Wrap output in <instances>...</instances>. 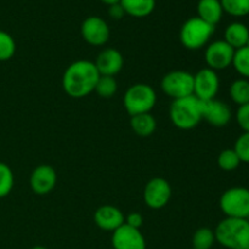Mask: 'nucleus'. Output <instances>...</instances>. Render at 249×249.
<instances>
[{
  "instance_id": "obj_1",
  "label": "nucleus",
  "mask_w": 249,
  "mask_h": 249,
  "mask_svg": "<svg viewBox=\"0 0 249 249\" xmlns=\"http://www.w3.org/2000/svg\"><path fill=\"white\" fill-rule=\"evenodd\" d=\"M100 78L95 62L78 60L71 63L62 75L63 91L72 99H83L95 91Z\"/></svg>"
},
{
  "instance_id": "obj_2",
  "label": "nucleus",
  "mask_w": 249,
  "mask_h": 249,
  "mask_svg": "<svg viewBox=\"0 0 249 249\" xmlns=\"http://www.w3.org/2000/svg\"><path fill=\"white\" fill-rule=\"evenodd\" d=\"M202 105L203 102L194 95L173 100L169 108V118L173 125L180 130H191L196 128L203 121Z\"/></svg>"
},
{
  "instance_id": "obj_3",
  "label": "nucleus",
  "mask_w": 249,
  "mask_h": 249,
  "mask_svg": "<svg viewBox=\"0 0 249 249\" xmlns=\"http://www.w3.org/2000/svg\"><path fill=\"white\" fill-rule=\"evenodd\" d=\"M215 240L228 249H241L249 246V220L225 218L216 225Z\"/></svg>"
},
{
  "instance_id": "obj_4",
  "label": "nucleus",
  "mask_w": 249,
  "mask_h": 249,
  "mask_svg": "<svg viewBox=\"0 0 249 249\" xmlns=\"http://www.w3.org/2000/svg\"><path fill=\"white\" fill-rule=\"evenodd\" d=\"M215 26L207 23L198 16L186 19L180 29V41L187 50H199L209 43Z\"/></svg>"
},
{
  "instance_id": "obj_5",
  "label": "nucleus",
  "mask_w": 249,
  "mask_h": 249,
  "mask_svg": "<svg viewBox=\"0 0 249 249\" xmlns=\"http://www.w3.org/2000/svg\"><path fill=\"white\" fill-rule=\"evenodd\" d=\"M157 95L151 85L138 83L128 88L124 95L123 104L130 117L141 113H150L156 106Z\"/></svg>"
},
{
  "instance_id": "obj_6",
  "label": "nucleus",
  "mask_w": 249,
  "mask_h": 249,
  "mask_svg": "<svg viewBox=\"0 0 249 249\" xmlns=\"http://www.w3.org/2000/svg\"><path fill=\"white\" fill-rule=\"evenodd\" d=\"M219 206L226 218L249 219V190L240 186L228 189L221 195Z\"/></svg>"
},
{
  "instance_id": "obj_7",
  "label": "nucleus",
  "mask_w": 249,
  "mask_h": 249,
  "mask_svg": "<svg viewBox=\"0 0 249 249\" xmlns=\"http://www.w3.org/2000/svg\"><path fill=\"white\" fill-rule=\"evenodd\" d=\"M160 88L173 100L191 96L194 95V74L187 71H172L163 77Z\"/></svg>"
},
{
  "instance_id": "obj_8",
  "label": "nucleus",
  "mask_w": 249,
  "mask_h": 249,
  "mask_svg": "<svg viewBox=\"0 0 249 249\" xmlns=\"http://www.w3.org/2000/svg\"><path fill=\"white\" fill-rule=\"evenodd\" d=\"M235 49L229 45L225 40H215L208 44L204 51V60L211 70L223 71L232 66Z\"/></svg>"
},
{
  "instance_id": "obj_9",
  "label": "nucleus",
  "mask_w": 249,
  "mask_h": 249,
  "mask_svg": "<svg viewBox=\"0 0 249 249\" xmlns=\"http://www.w3.org/2000/svg\"><path fill=\"white\" fill-rule=\"evenodd\" d=\"M173 190L169 182L163 178H153L143 189V201L151 209H162L169 203Z\"/></svg>"
},
{
  "instance_id": "obj_10",
  "label": "nucleus",
  "mask_w": 249,
  "mask_h": 249,
  "mask_svg": "<svg viewBox=\"0 0 249 249\" xmlns=\"http://www.w3.org/2000/svg\"><path fill=\"white\" fill-rule=\"evenodd\" d=\"M220 80L218 73L206 67L194 74V96L201 101H209L218 95Z\"/></svg>"
},
{
  "instance_id": "obj_11",
  "label": "nucleus",
  "mask_w": 249,
  "mask_h": 249,
  "mask_svg": "<svg viewBox=\"0 0 249 249\" xmlns=\"http://www.w3.org/2000/svg\"><path fill=\"white\" fill-rule=\"evenodd\" d=\"M80 34L89 45L102 46L108 41L111 31L104 18L99 16H90L83 21Z\"/></svg>"
},
{
  "instance_id": "obj_12",
  "label": "nucleus",
  "mask_w": 249,
  "mask_h": 249,
  "mask_svg": "<svg viewBox=\"0 0 249 249\" xmlns=\"http://www.w3.org/2000/svg\"><path fill=\"white\" fill-rule=\"evenodd\" d=\"M57 184V173L51 165L40 164L34 168L29 178L32 191L38 196H45L55 189Z\"/></svg>"
},
{
  "instance_id": "obj_13",
  "label": "nucleus",
  "mask_w": 249,
  "mask_h": 249,
  "mask_svg": "<svg viewBox=\"0 0 249 249\" xmlns=\"http://www.w3.org/2000/svg\"><path fill=\"white\" fill-rule=\"evenodd\" d=\"M113 249H146V240L139 229L123 224L112 232Z\"/></svg>"
},
{
  "instance_id": "obj_14",
  "label": "nucleus",
  "mask_w": 249,
  "mask_h": 249,
  "mask_svg": "<svg viewBox=\"0 0 249 249\" xmlns=\"http://www.w3.org/2000/svg\"><path fill=\"white\" fill-rule=\"evenodd\" d=\"M202 102H203L202 105L203 119L207 123L215 128H224L230 123L232 118V112L228 104L216 99Z\"/></svg>"
},
{
  "instance_id": "obj_15",
  "label": "nucleus",
  "mask_w": 249,
  "mask_h": 249,
  "mask_svg": "<svg viewBox=\"0 0 249 249\" xmlns=\"http://www.w3.org/2000/svg\"><path fill=\"white\" fill-rule=\"evenodd\" d=\"M94 221L97 228H100L101 230L113 232L125 223V216H124L123 212L117 207L105 204L96 209L94 214Z\"/></svg>"
},
{
  "instance_id": "obj_16",
  "label": "nucleus",
  "mask_w": 249,
  "mask_h": 249,
  "mask_svg": "<svg viewBox=\"0 0 249 249\" xmlns=\"http://www.w3.org/2000/svg\"><path fill=\"white\" fill-rule=\"evenodd\" d=\"M97 71L100 75H109L114 77L122 71L124 66V58L121 51L114 48L104 49L101 53L97 55L95 61Z\"/></svg>"
},
{
  "instance_id": "obj_17",
  "label": "nucleus",
  "mask_w": 249,
  "mask_h": 249,
  "mask_svg": "<svg viewBox=\"0 0 249 249\" xmlns=\"http://www.w3.org/2000/svg\"><path fill=\"white\" fill-rule=\"evenodd\" d=\"M223 14L220 0H199L197 4V16L212 26L220 22Z\"/></svg>"
},
{
  "instance_id": "obj_18",
  "label": "nucleus",
  "mask_w": 249,
  "mask_h": 249,
  "mask_svg": "<svg viewBox=\"0 0 249 249\" xmlns=\"http://www.w3.org/2000/svg\"><path fill=\"white\" fill-rule=\"evenodd\" d=\"M249 39V28L245 23L241 22H232L229 24L224 33V40L232 46L235 50L247 45Z\"/></svg>"
},
{
  "instance_id": "obj_19",
  "label": "nucleus",
  "mask_w": 249,
  "mask_h": 249,
  "mask_svg": "<svg viewBox=\"0 0 249 249\" xmlns=\"http://www.w3.org/2000/svg\"><path fill=\"white\" fill-rule=\"evenodd\" d=\"M125 15L142 18L150 16L156 7V0H121Z\"/></svg>"
},
{
  "instance_id": "obj_20",
  "label": "nucleus",
  "mask_w": 249,
  "mask_h": 249,
  "mask_svg": "<svg viewBox=\"0 0 249 249\" xmlns=\"http://www.w3.org/2000/svg\"><path fill=\"white\" fill-rule=\"evenodd\" d=\"M130 126L136 135L141 138H148L156 131L157 122L151 113H141L131 117Z\"/></svg>"
},
{
  "instance_id": "obj_21",
  "label": "nucleus",
  "mask_w": 249,
  "mask_h": 249,
  "mask_svg": "<svg viewBox=\"0 0 249 249\" xmlns=\"http://www.w3.org/2000/svg\"><path fill=\"white\" fill-rule=\"evenodd\" d=\"M230 97L236 105L249 104V80L246 78H240L231 83L230 85Z\"/></svg>"
},
{
  "instance_id": "obj_22",
  "label": "nucleus",
  "mask_w": 249,
  "mask_h": 249,
  "mask_svg": "<svg viewBox=\"0 0 249 249\" xmlns=\"http://www.w3.org/2000/svg\"><path fill=\"white\" fill-rule=\"evenodd\" d=\"M216 242L214 230L209 228H199L192 236V248L194 249H212Z\"/></svg>"
},
{
  "instance_id": "obj_23",
  "label": "nucleus",
  "mask_w": 249,
  "mask_h": 249,
  "mask_svg": "<svg viewBox=\"0 0 249 249\" xmlns=\"http://www.w3.org/2000/svg\"><path fill=\"white\" fill-rule=\"evenodd\" d=\"M118 90V83L116 78L109 75H100L95 87V91L102 99H111Z\"/></svg>"
},
{
  "instance_id": "obj_24",
  "label": "nucleus",
  "mask_w": 249,
  "mask_h": 249,
  "mask_svg": "<svg viewBox=\"0 0 249 249\" xmlns=\"http://www.w3.org/2000/svg\"><path fill=\"white\" fill-rule=\"evenodd\" d=\"M232 66L238 74L249 79V46H243L235 51Z\"/></svg>"
},
{
  "instance_id": "obj_25",
  "label": "nucleus",
  "mask_w": 249,
  "mask_h": 249,
  "mask_svg": "<svg viewBox=\"0 0 249 249\" xmlns=\"http://www.w3.org/2000/svg\"><path fill=\"white\" fill-rule=\"evenodd\" d=\"M216 162H218L219 168L225 170V172H232V170L237 169L242 163L233 148H226V150L221 151L219 153Z\"/></svg>"
},
{
  "instance_id": "obj_26",
  "label": "nucleus",
  "mask_w": 249,
  "mask_h": 249,
  "mask_svg": "<svg viewBox=\"0 0 249 249\" xmlns=\"http://www.w3.org/2000/svg\"><path fill=\"white\" fill-rule=\"evenodd\" d=\"M224 12L233 17L249 15V0H220Z\"/></svg>"
},
{
  "instance_id": "obj_27",
  "label": "nucleus",
  "mask_w": 249,
  "mask_h": 249,
  "mask_svg": "<svg viewBox=\"0 0 249 249\" xmlns=\"http://www.w3.org/2000/svg\"><path fill=\"white\" fill-rule=\"evenodd\" d=\"M15 178L11 168L5 163L0 162V198L9 196L14 187Z\"/></svg>"
},
{
  "instance_id": "obj_28",
  "label": "nucleus",
  "mask_w": 249,
  "mask_h": 249,
  "mask_svg": "<svg viewBox=\"0 0 249 249\" xmlns=\"http://www.w3.org/2000/svg\"><path fill=\"white\" fill-rule=\"evenodd\" d=\"M16 53V43L7 32L0 31V62L9 61Z\"/></svg>"
},
{
  "instance_id": "obj_29",
  "label": "nucleus",
  "mask_w": 249,
  "mask_h": 249,
  "mask_svg": "<svg viewBox=\"0 0 249 249\" xmlns=\"http://www.w3.org/2000/svg\"><path fill=\"white\" fill-rule=\"evenodd\" d=\"M233 150L237 153L241 162L249 163V133H242L238 136Z\"/></svg>"
},
{
  "instance_id": "obj_30",
  "label": "nucleus",
  "mask_w": 249,
  "mask_h": 249,
  "mask_svg": "<svg viewBox=\"0 0 249 249\" xmlns=\"http://www.w3.org/2000/svg\"><path fill=\"white\" fill-rule=\"evenodd\" d=\"M236 121L243 133H249V104L238 106L236 112Z\"/></svg>"
},
{
  "instance_id": "obj_31",
  "label": "nucleus",
  "mask_w": 249,
  "mask_h": 249,
  "mask_svg": "<svg viewBox=\"0 0 249 249\" xmlns=\"http://www.w3.org/2000/svg\"><path fill=\"white\" fill-rule=\"evenodd\" d=\"M124 224H126V225L131 226V228L134 229H139V230H140V228L143 224L142 214L138 213V212H133V213L128 214V215L125 216V223Z\"/></svg>"
},
{
  "instance_id": "obj_32",
  "label": "nucleus",
  "mask_w": 249,
  "mask_h": 249,
  "mask_svg": "<svg viewBox=\"0 0 249 249\" xmlns=\"http://www.w3.org/2000/svg\"><path fill=\"white\" fill-rule=\"evenodd\" d=\"M108 15L111 18L121 19V18H123L124 15H125V11H124V9H123V6L121 5V2H118V4H114V5H111V6H109Z\"/></svg>"
},
{
  "instance_id": "obj_33",
  "label": "nucleus",
  "mask_w": 249,
  "mask_h": 249,
  "mask_svg": "<svg viewBox=\"0 0 249 249\" xmlns=\"http://www.w3.org/2000/svg\"><path fill=\"white\" fill-rule=\"evenodd\" d=\"M101 2H104V4L108 5V6H111V5H114V4H118V2H121V0H100Z\"/></svg>"
},
{
  "instance_id": "obj_34",
  "label": "nucleus",
  "mask_w": 249,
  "mask_h": 249,
  "mask_svg": "<svg viewBox=\"0 0 249 249\" xmlns=\"http://www.w3.org/2000/svg\"><path fill=\"white\" fill-rule=\"evenodd\" d=\"M31 249H48V248L43 247V246H34V247H32Z\"/></svg>"
},
{
  "instance_id": "obj_35",
  "label": "nucleus",
  "mask_w": 249,
  "mask_h": 249,
  "mask_svg": "<svg viewBox=\"0 0 249 249\" xmlns=\"http://www.w3.org/2000/svg\"><path fill=\"white\" fill-rule=\"evenodd\" d=\"M241 249H249V246H247V247H245V248H241Z\"/></svg>"
},
{
  "instance_id": "obj_36",
  "label": "nucleus",
  "mask_w": 249,
  "mask_h": 249,
  "mask_svg": "<svg viewBox=\"0 0 249 249\" xmlns=\"http://www.w3.org/2000/svg\"><path fill=\"white\" fill-rule=\"evenodd\" d=\"M246 46H249V39H248V41H247V45H246Z\"/></svg>"
},
{
  "instance_id": "obj_37",
  "label": "nucleus",
  "mask_w": 249,
  "mask_h": 249,
  "mask_svg": "<svg viewBox=\"0 0 249 249\" xmlns=\"http://www.w3.org/2000/svg\"><path fill=\"white\" fill-rule=\"evenodd\" d=\"M191 249H194V248H191Z\"/></svg>"
},
{
  "instance_id": "obj_38",
  "label": "nucleus",
  "mask_w": 249,
  "mask_h": 249,
  "mask_svg": "<svg viewBox=\"0 0 249 249\" xmlns=\"http://www.w3.org/2000/svg\"><path fill=\"white\" fill-rule=\"evenodd\" d=\"M112 249H113V248H112Z\"/></svg>"
}]
</instances>
